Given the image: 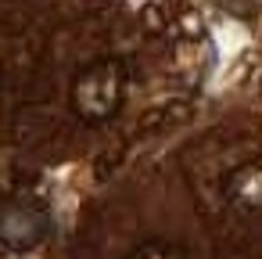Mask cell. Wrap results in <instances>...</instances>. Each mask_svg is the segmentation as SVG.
<instances>
[{
  "label": "cell",
  "instance_id": "4",
  "mask_svg": "<svg viewBox=\"0 0 262 259\" xmlns=\"http://www.w3.org/2000/svg\"><path fill=\"white\" fill-rule=\"evenodd\" d=\"M126 259H187L180 248H172V245H165V241H144V245H137Z\"/></svg>",
  "mask_w": 262,
  "mask_h": 259
},
{
  "label": "cell",
  "instance_id": "2",
  "mask_svg": "<svg viewBox=\"0 0 262 259\" xmlns=\"http://www.w3.org/2000/svg\"><path fill=\"white\" fill-rule=\"evenodd\" d=\"M47 234V216L29 202H8L0 205V241L11 248H33Z\"/></svg>",
  "mask_w": 262,
  "mask_h": 259
},
{
  "label": "cell",
  "instance_id": "1",
  "mask_svg": "<svg viewBox=\"0 0 262 259\" xmlns=\"http://www.w3.org/2000/svg\"><path fill=\"white\" fill-rule=\"evenodd\" d=\"M122 101H126V69L115 58L86 65L72 83V108L90 123L112 119L122 108Z\"/></svg>",
  "mask_w": 262,
  "mask_h": 259
},
{
  "label": "cell",
  "instance_id": "3",
  "mask_svg": "<svg viewBox=\"0 0 262 259\" xmlns=\"http://www.w3.org/2000/svg\"><path fill=\"white\" fill-rule=\"evenodd\" d=\"M230 198L237 205H248V209H262V166L251 162V166H241L230 180Z\"/></svg>",
  "mask_w": 262,
  "mask_h": 259
}]
</instances>
